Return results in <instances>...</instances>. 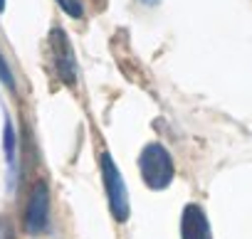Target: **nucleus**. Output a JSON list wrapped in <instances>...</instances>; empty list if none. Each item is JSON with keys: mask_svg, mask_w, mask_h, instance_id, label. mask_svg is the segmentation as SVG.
<instances>
[{"mask_svg": "<svg viewBox=\"0 0 252 239\" xmlns=\"http://www.w3.org/2000/svg\"><path fill=\"white\" fill-rule=\"evenodd\" d=\"M181 234L183 239H210V227L208 217L198 205H188L183 210V222H181Z\"/></svg>", "mask_w": 252, "mask_h": 239, "instance_id": "39448f33", "label": "nucleus"}, {"mask_svg": "<svg viewBox=\"0 0 252 239\" xmlns=\"http://www.w3.org/2000/svg\"><path fill=\"white\" fill-rule=\"evenodd\" d=\"M101 175H104V185H106V197H109V207L114 219L126 222L129 219V192L121 180V173L116 168V163L111 160L109 153L101 156Z\"/></svg>", "mask_w": 252, "mask_h": 239, "instance_id": "f03ea898", "label": "nucleus"}, {"mask_svg": "<svg viewBox=\"0 0 252 239\" xmlns=\"http://www.w3.org/2000/svg\"><path fill=\"white\" fill-rule=\"evenodd\" d=\"M47 224H50V190L40 180V183H35L28 207H25V229L30 234H40L47 229Z\"/></svg>", "mask_w": 252, "mask_h": 239, "instance_id": "7ed1b4c3", "label": "nucleus"}, {"mask_svg": "<svg viewBox=\"0 0 252 239\" xmlns=\"http://www.w3.org/2000/svg\"><path fill=\"white\" fill-rule=\"evenodd\" d=\"M0 81H3L5 86H15V79H13V72L8 67V62L3 59V54H0Z\"/></svg>", "mask_w": 252, "mask_h": 239, "instance_id": "6e6552de", "label": "nucleus"}, {"mask_svg": "<svg viewBox=\"0 0 252 239\" xmlns=\"http://www.w3.org/2000/svg\"><path fill=\"white\" fill-rule=\"evenodd\" d=\"M57 5L69 15V18H82L84 15V10H82V3H79V0H57Z\"/></svg>", "mask_w": 252, "mask_h": 239, "instance_id": "423d86ee", "label": "nucleus"}, {"mask_svg": "<svg viewBox=\"0 0 252 239\" xmlns=\"http://www.w3.org/2000/svg\"><path fill=\"white\" fill-rule=\"evenodd\" d=\"M141 175L151 190H163L173 180V160L161 143H149L139 158Z\"/></svg>", "mask_w": 252, "mask_h": 239, "instance_id": "f257e3e1", "label": "nucleus"}, {"mask_svg": "<svg viewBox=\"0 0 252 239\" xmlns=\"http://www.w3.org/2000/svg\"><path fill=\"white\" fill-rule=\"evenodd\" d=\"M141 3H146V5H158L161 0H141Z\"/></svg>", "mask_w": 252, "mask_h": 239, "instance_id": "1a4fd4ad", "label": "nucleus"}, {"mask_svg": "<svg viewBox=\"0 0 252 239\" xmlns=\"http://www.w3.org/2000/svg\"><path fill=\"white\" fill-rule=\"evenodd\" d=\"M50 42H52V54H55L57 74H60V79H62L67 86H72V84L77 81V62H74L72 45H69L67 35L62 32V27H55V30H52Z\"/></svg>", "mask_w": 252, "mask_h": 239, "instance_id": "20e7f679", "label": "nucleus"}, {"mask_svg": "<svg viewBox=\"0 0 252 239\" xmlns=\"http://www.w3.org/2000/svg\"><path fill=\"white\" fill-rule=\"evenodd\" d=\"M5 10V0H0V13H3Z\"/></svg>", "mask_w": 252, "mask_h": 239, "instance_id": "9d476101", "label": "nucleus"}, {"mask_svg": "<svg viewBox=\"0 0 252 239\" xmlns=\"http://www.w3.org/2000/svg\"><path fill=\"white\" fill-rule=\"evenodd\" d=\"M5 156H8V160H10V165H13V163H15V133H13L10 121L5 124Z\"/></svg>", "mask_w": 252, "mask_h": 239, "instance_id": "0eeeda50", "label": "nucleus"}]
</instances>
